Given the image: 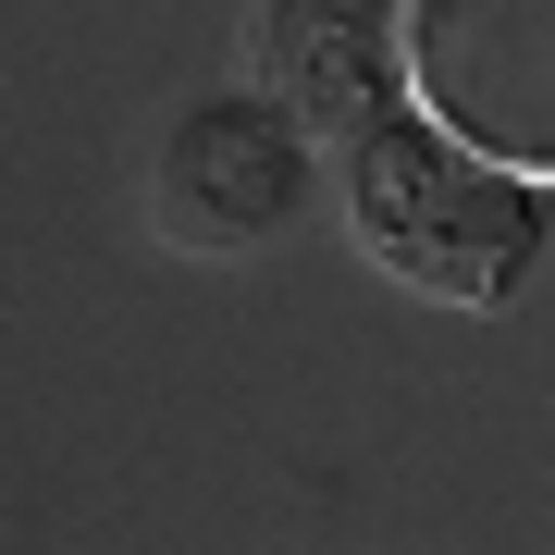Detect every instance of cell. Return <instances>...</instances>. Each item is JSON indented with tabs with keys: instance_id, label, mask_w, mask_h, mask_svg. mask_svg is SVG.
<instances>
[{
	"instance_id": "cell-2",
	"label": "cell",
	"mask_w": 555,
	"mask_h": 555,
	"mask_svg": "<svg viewBox=\"0 0 555 555\" xmlns=\"http://www.w3.org/2000/svg\"><path fill=\"white\" fill-rule=\"evenodd\" d=\"M396 87L531 198L555 185V0H396Z\"/></svg>"
},
{
	"instance_id": "cell-1",
	"label": "cell",
	"mask_w": 555,
	"mask_h": 555,
	"mask_svg": "<svg viewBox=\"0 0 555 555\" xmlns=\"http://www.w3.org/2000/svg\"><path fill=\"white\" fill-rule=\"evenodd\" d=\"M334 210H346V247L433 309L518 297V272L543 247V198L518 173H494L481 149H456L444 124H420V112H383L334 160Z\"/></svg>"
},
{
	"instance_id": "cell-3",
	"label": "cell",
	"mask_w": 555,
	"mask_h": 555,
	"mask_svg": "<svg viewBox=\"0 0 555 555\" xmlns=\"http://www.w3.org/2000/svg\"><path fill=\"white\" fill-rule=\"evenodd\" d=\"M247 100H272L309 137V160H346L383 112H408L396 87V0H272L247 25Z\"/></svg>"
},
{
	"instance_id": "cell-4",
	"label": "cell",
	"mask_w": 555,
	"mask_h": 555,
	"mask_svg": "<svg viewBox=\"0 0 555 555\" xmlns=\"http://www.w3.org/2000/svg\"><path fill=\"white\" fill-rule=\"evenodd\" d=\"M297 198H309V137L272 100H210V112L173 124V149H160V235L198 247V259L284 235Z\"/></svg>"
}]
</instances>
